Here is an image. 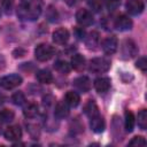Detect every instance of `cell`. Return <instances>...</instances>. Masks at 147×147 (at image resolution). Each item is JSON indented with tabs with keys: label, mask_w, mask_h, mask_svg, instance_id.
Here are the masks:
<instances>
[{
	"label": "cell",
	"mask_w": 147,
	"mask_h": 147,
	"mask_svg": "<svg viewBox=\"0 0 147 147\" xmlns=\"http://www.w3.org/2000/svg\"><path fill=\"white\" fill-rule=\"evenodd\" d=\"M110 68V60L106 57H95L90 61L88 70L93 74H102L108 71Z\"/></svg>",
	"instance_id": "3957f363"
},
{
	"label": "cell",
	"mask_w": 147,
	"mask_h": 147,
	"mask_svg": "<svg viewBox=\"0 0 147 147\" xmlns=\"http://www.w3.org/2000/svg\"><path fill=\"white\" fill-rule=\"evenodd\" d=\"M11 6H13V0H2V7L3 9H6L7 13H10Z\"/></svg>",
	"instance_id": "d6a6232c"
},
{
	"label": "cell",
	"mask_w": 147,
	"mask_h": 147,
	"mask_svg": "<svg viewBox=\"0 0 147 147\" xmlns=\"http://www.w3.org/2000/svg\"><path fill=\"white\" fill-rule=\"evenodd\" d=\"M105 3H106V7L109 11H114L118 8L121 1L119 0H105Z\"/></svg>",
	"instance_id": "f1b7e54d"
},
{
	"label": "cell",
	"mask_w": 147,
	"mask_h": 147,
	"mask_svg": "<svg viewBox=\"0 0 147 147\" xmlns=\"http://www.w3.org/2000/svg\"><path fill=\"white\" fill-rule=\"evenodd\" d=\"M76 21L82 26H88L93 23V16L87 9H79L76 13Z\"/></svg>",
	"instance_id": "52a82bcc"
},
{
	"label": "cell",
	"mask_w": 147,
	"mask_h": 147,
	"mask_svg": "<svg viewBox=\"0 0 147 147\" xmlns=\"http://www.w3.org/2000/svg\"><path fill=\"white\" fill-rule=\"evenodd\" d=\"M139 49L136 45V42L131 39H125L123 42H122V46H121V55H122V59L123 60H130L132 57H134L137 54H138Z\"/></svg>",
	"instance_id": "277c9868"
},
{
	"label": "cell",
	"mask_w": 147,
	"mask_h": 147,
	"mask_svg": "<svg viewBox=\"0 0 147 147\" xmlns=\"http://www.w3.org/2000/svg\"><path fill=\"white\" fill-rule=\"evenodd\" d=\"M64 1H65V3H67L68 6L72 7V6H75V5H77L80 0H64Z\"/></svg>",
	"instance_id": "e575fe53"
},
{
	"label": "cell",
	"mask_w": 147,
	"mask_h": 147,
	"mask_svg": "<svg viewBox=\"0 0 147 147\" xmlns=\"http://www.w3.org/2000/svg\"><path fill=\"white\" fill-rule=\"evenodd\" d=\"M74 85L78 91H80L83 93H86L91 88V80L86 76H80V77H78L74 80Z\"/></svg>",
	"instance_id": "7c38bea8"
},
{
	"label": "cell",
	"mask_w": 147,
	"mask_h": 147,
	"mask_svg": "<svg viewBox=\"0 0 147 147\" xmlns=\"http://www.w3.org/2000/svg\"><path fill=\"white\" fill-rule=\"evenodd\" d=\"M71 67L77 71H82L85 68V57L80 54H75L71 57Z\"/></svg>",
	"instance_id": "d6986e66"
},
{
	"label": "cell",
	"mask_w": 147,
	"mask_h": 147,
	"mask_svg": "<svg viewBox=\"0 0 147 147\" xmlns=\"http://www.w3.org/2000/svg\"><path fill=\"white\" fill-rule=\"evenodd\" d=\"M138 126L141 130H146L147 127V110L142 109L138 113Z\"/></svg>",
	"instance_id": "cb8c5ba5"
},
{
	"label": "cell",
	"mask_w": 147,
	"mask_h": 147,
	"mask_svg": "<svg viewBox=\"0 0 147 147\" xmlns=\"http://www.w3.org/2000/svg\"><path fill=\"white\" fill-rule=\"evenodd\" d=\"M54 115L56 118H64L69 115V108H68V105L65 102H59L56 106H55V109H54Z\"/></svg>",
	"instance_id": "ac0fdd59"
},
{
	"label": "cell",
	"mask_w": 147,
	"mask_h": 147,
	"mask_svg": "<svg viewBox=\"0 0 147 147\" xmlns=\"http://www.w3.org/2000/svg\"><path fill=\"white\" fill-rule=\"evenodd\" d=\"M84 111H85V114L87 115L88 118H92V117L99 115V108H98L95 101L94 100H88V102L85 105Z\"/></svg>",
	"instance_id": "ffe728a7"
},
{
	"label": "cell",
	"mask_w": 147,
	"mask_h": 147,
	"mask_svg": "<svg viewBox=\"0 0 147 147\" xmlns=\"http://www.w3.org/2000/svg\"><path fill=\"white\" fill-rule=\"evenodd\" d=\"M5 67V59L0 55V69H2Z\"/></svg>",
	"instance_id": "d590c367"
},
{
	"label": "cell",
	"mask_w": 147,
	"mask_h": 147,
	"mask_svg": "<svg viewBox=\"0 0 147 147\" xmlns=\"http://www.w3.org/2000/svg\"><path fill=\"white\" fill-rule=\"evenodd\" d=\"M3 136L8 141H17L22 137V130L18 125H11L6 129V131L3 132Z\"/></svg>",
	"instance_id": "9c48e42d"
},
{
	"label": "cell",
	"mask_w": 147,
	"mask_h": 147,
	"mask_svg": "<svg viewBox=\"0 0 147 147\" xmlns=\"http://www.w3.org/2000/svg\"><path fill=\"white\" fill-rule=\"evenodd\" d=\"M125 130L127 132H132L133 131V127H134V116L133 114L130 111V110H126L125 111Z\"/></svg>",
	"instance_id": "603a6c76"
},
{
	"label": "cell",
	"mask_w": 147,
	"mask_h": 147,
	"mask_svg": "<svg viewBox=\"0 0 147 147\" xmlns=\"http://www.w3.org/2000/svg\"><path fill=\"white\" fill-rule=\"evenodd\" d=\"M69 40V31L64 28H60L53 32V41L57 45H64Z\"/></svg>",
	"instance_id": "8fae6325"
},
{
	"label": "cell",
	"mask_w": 147,
	"mask_h": 147,
	"mask_svg": "<svg viewBox=\"0 0 147 147\" xmlns=\"http://www.w3.org/2000/svg\"><path fill=\"white\" fill-rule=\"evenodd\" d=\"M42 10V0H21L17 15L22 20L33 21L39 17Z\"/></svg>",
	"instance_id": "6da1fadb"
},
{
	"label": "cell",
	"mask_w": 147,
	"mask_h": 147,
	"mask_svg": "<svg viewBox=\"0 0 147 147\" xmlns=\"http://www.w3.org/2000/svg\"><path fill=\"white\" fill-rule=\"evenodd\" d=\"M146 140H145V138L144 137H140V136H138V137H134L130 142H129V145L130 146H146Z\"/></svg>",
	"instance_id": "f546056e"
},
{
	"label": "cell",
	"mask_w": 147,
	"mask_h": 147,
	"mask_svg": "<svg viewBox=\"0 0 147 147\" xmlns=\"http://www.w3.org/2000/svg\"><path fill=\"white\" fill-rule=\"evenodd\" d=\"M11 101L14 105L16 106H22L24 102H25V95L23 92L18 91V92H15L13 95H11Z\"/></svg>",
	"instance_id": "484cf974"
},
{
	"label": "cell",
	"mask_w": 147,
	"mask_h": 147,
	"mask_svg": "<svg viewBox=\"0 0 147 147\" xmlns=\"http://www.w3.org/2000/svg\"><path fill=\"white\" fill-rule=\"evenodd\" d=\"M21 84H22V77L16 74L7 75L0 78V87L6 90H11L14 87H17Z\"/></svg>",
	"instance_id": "5b68a950"
},
{
	"label": "cell",
	"mask_w": 147,
	"mask_h": 147,
	"mask_svg": "<svg viewBox=\"0 0 147 147\" xmlns=\"http://www.w3.org/2000/svg\"><path fill=\"white\" fill-rule=\"evenodd\" d=\"M94 87L96 92L105 93L110 88V79L107 77H99L94 80Z\"/></svg>",
	"instance_id": "9a60e30c"
},
{
	"label": "cell",
	"mask_w": 147,
	"mask_h": 147,
	"mask_svg": "<svg viewBox=\"0 0 147 147\" xmlns=\"http://www.w3.org/2000/svg\"><path fill=\"white\" fill-rule=\"evenodd\" d=\"M75 36L77 37V39H83L85 36V31L82 28H76L75 29Z\"/></svg>",
	"instance_id": "836d02e7"
},
{
	"label": "cell",
	"mask_w": 147,
	"mask_h": 147,
	"mask_svg": "<svg viewBox=\"0 0 147 147\" xmlns=\"http://www.w3.org/2000/svg\"><path fill=\"white\" fill-rule=\"evenodd\" d=\"M54 68H55V70H57L61 74H68L71 69V65L64 60H57L54 63Z\"/></svg>",
	"instance_id": "7402d4cb"
},
{
	"label": "cell",
	"mask_w": 147,
	"mask_h": 147,
	"mask_svg": "<svg viewBox=\"0 0 147 147\" xmlns=\"http://www.w3.org/2000/svg\"><path fill=\"white\" fill-rule=\"evenodd\" d=\"M46 18H47L49 22H56V21H57L59 15H57L56 9H55L53 6H48V7H47V9H46Z\"/></svg>",
	"instance_id": "4316f807"
},
{
	"label": "cell",
	"mask_w": 147,
	"mask_h": 147,
	"mask_svg": "<svg viewBox=\"0 0 147 147\" xmlns=\"http://www.w3.org/2000/svg\"><path fill=\"white\" fill-rule=\"evenodd\" d=\"M64 102L70 106V107H77L79 105V101H80V96L77 92H74V91H69L67 92L65 96H64Z\"/></svg>",
	"instance_id": "2e32d148"
},
{
	"label": "cell",
	"mask_w": 147,
	"mask_h": 147,
	"mask_svg": "<svg viewBox=\"0 0 147 147\" xmlns=\"http://www.w3.org/2000/svg\"><path fill=\"white\" fill-rule=\"evenodd\" d=\"M54 103V98L52 96V95H46V96H44V99H42V105H44V107H51L52 105Z\"/></svg>",
	"instance_id": "1f68e13d"
},
{
	"label": "cell",
	"mask_w": 147,
	"mask_h": 147,
	"mask_svg": "<svg viewBox=\"0 0 147 147\" xmlns=\"http://www.w3.org/2000/svg\"><path fill=\"white\" fill-rule=\"evenodd\" d=\"M114 25L118 31H127V30L132 29V21H131V18L129 16L123 14V15H119L115 20Z\"/></svg>",
	"instance_id": "ba28073f"
},
{
	"label": "cell",
	"mask_w": 147,
	"mask_h": 147,
	"mask_svg": "<svg viewBox=\"0 0 147 147\" xmlns=\"http://www.w3.org/2000/svg\"><path fill=\"white\" fill-rule=\"evenodd\" d=\"M36 78H37V80H38L39 83H41V84H51V83L53 82V75H52L48 70H45V69L37 71Z\"/></svg>",
	"instance_id": "e0dca14e"
},
{
	"label": "cell",
	"mask_w": 147,
	"mask_h": 147,
	"mask_svg": "<svg viewBox=\"0 0 147 147\" xmlns=\"http://www.w3.org/2000/svg\"><path fill=\"white\" fill-rule=\"evenodd\" d=\"M99 42H100V36H99V32L96 31H92L87 34V37L85 38V45L87 46L88 49H95L98 46H99Z\"/></svg>",
	"instance_id": "5bb4252c"
},
{
	"label": "cell",
	"mask_w": 147,
	"mask_h": 147,
	"mask_svg": "<svg viewBox=\"0 0 147 147\" xmlns=\"http://www.w3.org/2000/svg\"><path fill=\"white\" fill-rule=\"evenodd\" d=\"M117 46H118V40L116 37L114 36H110V37H107L102 44H101V47H102V51L108 54V55H111L114 54L116 51H117Z\"/></svg>",
	"instance_id": "8992f818"
},
{
	"label": "cell",
	"mask_w": 147,
	"mask_h": 147,
	"mask_svg": "<svg viewBox=\"0 0 147 147\" xmlns=\"http://www.w3.org/2000/svg\"><path fill=\"white\" fill-rule=\"evenodd\" d=\"M126 9L131 15H139L145 9L144 0H129L126 2Z\"/></svg>",
	"instance_id": "30bf717a"
},
{
	"label": "cell",
	"mask_w": 147,
	"mask_h": 147,
	"mask_svg": "<svg viewBox=\"0 0 147 147\" xmlns=\"http://www.w3.org/2000/svg\"><path fill=\"white\" fill-rule=\"evenodd\" d=\"M87 5L95 13H98V11H100L102 9V2H101V0H87Z\"/></svg>",
	"instance_id": "83f0119b"
},
{
	"label": "cell",
	"mask_w": 147,
	"mask_h": 147,
	"mask_svg": "<svg viewBox=\"0 0 147 147\" xmlns=\"http://www.w3.org/2000/svg\"><path fill=\"white\" fill-rule=\"evenodd\" d=\"M14 119V113L9 109H2L0 111V122L1 123H9Z\"/></svg>",
	"instance_id": "d4e9b609"
},
{
	"label": "cell",
	"mask_w": 147,
	"mask_h": 147,
	"mask_svg": "<svg viewBox=\"0 0 147 147\" xmlns=\"http://www.w3.org/2000/svg\"><path fill=\"white\" fill-rule=\"evenodd\" d=\"M136 67L138 69H140L142 72H145L147 70V59L145 56H141L138 59V61L136 62Z\"/></svg>",
	"instance_id": "4dcf8cb0"
},
{
	"label": "cell",
	"mask_w": 147,
	"mask_h": 147,
	"mask_svg": "<svg viewBox=\"0 0 147 147\" xmlns=\"http://www.w3.org/2000/svg\"><path fill=\"white\" fill-rule=\"evenodd\" d=\"M54 54H55L54 47L48 44H39L34 49V56L40 62L51 60L54 56Z\"/></svg>",
	"instance_id": "7a4b0ae2"
},
{
	"label": "cell",
	"mask_w": 147,
	"mask_h": 147,
	"mask_svg": "<svg viewBox=\"0 0 147 147\" xmlns=\"http://www.w3.org/2000/svg\"><path fill=\"white\" fill-rule=\"evenodd\" d=\"M90 119H91L90 125H91L92 131H94L95 133H101V132H103L105 126H106V123H105L103 117H102L100 114L96 115V116H94V117H92V118H90Z\"/></svg>",
	"instance_id": "4fadbf2b"
},
{
	"label": "cell",
	"mask_w": 147,
	"mask_h": 147,
	"mask_svg": "<svg viewBox=\"0 0 147 147\" xmlns=\"http://www.w3.org/2000/svg\"><path fill=\"white\" fill-rule=\"evenodd\" d=\"M0 133H1V122H0Z\"/></svg>",
	"instance_id": "8d00e7d4"
},
{
	"label": "cell",
	"mask_w": 147,
	"mask_h": 147,
	"mask_svg": "<svg viewBox=\"0 0 147 147\" xmlns=\"http://www.w3.org/2000/svg\"><path fill=\"white\" fill-rule=\"evenodd\" d=\"M39 110H38V106L33 102L31 103H28L24 108H23V115L26 117V118H34L37 115H38Z\"/></svg>",
	"instance_id": "44dd1931"
}]
</instances>
